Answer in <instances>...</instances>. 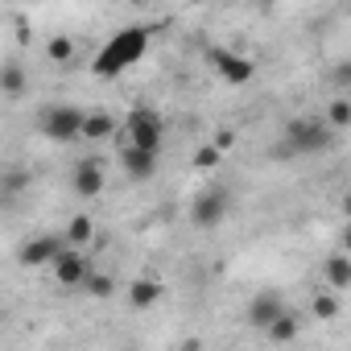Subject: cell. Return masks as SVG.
Listing matches in <instances>:
<instances>
[{
  "label": "cell",
  "mask_w": 351,
  "mask_h": 351,
  "mask_svg": "<svg viewBox=\"0 0 351 351\" xmlns=\"http://www.w3.org/2000/svg\"><path fill=\"white\" fill-rule=\"evenodd\" d=\"M149 34H153V29H145V25H128V29L112 34V38L104 42V50L95 54L91 71H95L99 79H116L120 71L136 66V62L145 58V50H149Z\"/></svg>",
  "instance_id": "obj_1"
},
{
  "label": "cell",
  "mask_w": 351,
  "mask_h": 351,
  "mask_svg": "<svg viewBox=\"0 0 351 351\" xmlns=\"http://www.w3.org/2000/svg\"><path fill=\"white\" fill-rule=\"evenodd\" d=\"M335 141H339V132H330L318 116H302V120H289V124H285L281 145L273 149V157H293V153H326Z\"/></svg>",
  "instance_id": "obj_2"
},
{
  "label": "cell",
  "mask_w": 351,
  "mask_h": 351,
  "mask_svg": "<svg viewBox=\"0 0 351 351\" xmlns=\"http://www.w3.org/2000/svg\"><path fill=\"white\" fill-rule=\"evenodd\" d=\"M124 136V145L132 149H145V153H161V136H165V120L153 112V108H136L124 128H116V141Z\"/></svg>",
  "instance_id": "obj_3"
},
{
  "label": "cell",
  "mask_w": 351,
  "mask_h": 351,
  "mask_svg": "<svg viewBox=\"0 0 351 351\" xmlns=\"http://www.w3.org/2000/svg\"><path fill=\"white\" fill-rule=\"evenodd\" d=\"M38 124H42V136H46V141L71 145V141H79V132H83V112L71 108V104H50V108H42Z\"/></svg>",
  "instance_id": "obj_4"
},
{
  "label": "cell",
  "mask_w": 351,
  "mask_h": 351,
  "mask_svg": "<svg viewBox=\"0 0 351 351\" xmlns=\"http://www.w3.org/2000/svg\"><path fill=\"white\" fill-rule=\"evenodd\" d=\"M228 211H232V191L228 186H211V191H203L191 203V223L195 228H219L228 219Z\"/></svg>",
  "instance_id": "obj_5"
},
{
  "label": "cell",
  "mask_w": 351,
  "mask_h": 351,
  "mask_svg": "<svg viewBox=\"0 0 351 351\" xmlns=\"http://www.w3.org/2000/svg\"><path fill=\"white\" fill-rule=\"evenodd\" d=\"M211 66H215V71H219V79H228L232 87H244V83H252V75H256L252 58L232 54V50H223V46H215V50H211Z\"/></svg>",
  "instance_id": "obj_6"
},
{
  "label": "cell",
  "mask_w": 351,
  "mask_h": 351,
  "mask_svg": "<svg viewBox=\"0 0 351 351\" xmlns=\"http://www.w3.org/2000/svg\"><path fill=\"white\" fill-rule=\"evenodd\" d=\"M62 248H66L62 236H34L29 244L17 248V261H21L25 269H42V265H54V256H58Z\"/></svg>",
  "instance_id": "obj_7"
},
{
  "label": "cell",
  "mask_w": 351,
  "mask_h": 351,
  "mask_svg": "<svg viewBox=\"0 0 351 351\" xmlns=\"http://www.w3.org/2000/svg\"><path fill=\"white\" fill-rule=\"evenodd\" d=\"M87 273H91V261H87L79 248H62V252L54 256V281H58V285H83Z\"/></svg>",
  "instance_id": "obj_8"
},
{
  "label": "cell",
  "mask_w": 351,
  "mask_h": 351,
  "mask_svg": "<svg viewBox=\"0 0 351 351\" xmlns=\"http://www.w3.org/2000/svg\"><path fill=\"white\" fill-rule=\"evenodd\" d=\"M281 314H285V302H281L273 289H265V293H256V298L248 302V326H252V330H269Z\"/></svg>",
  "instance_id": "obj_9"
},
{
  "label": "cell",
  "mask_w": 351,
  "mask_h": 351,
  "mask_svg": "<svg viewBox=\"0 0 351 351\" xmlns=\"http://www.w3.org/2000/svg\"><path fill=\"white\" fill-rule=\"evenodd\" d=\"M71 186H75V195L79 199H99L104 195V161H79L75 165V173H71Z\"/></svg>",
  "instance_id": "obj_10"
},
{
  "label": "cell",
  "mask_w": 351,
  "mask_h": 351,
  "mask_svg": "<svg viewBox=\"0 0 351 351\" xmlns=\"http://www.w3.org/2000/svg\"><path fill=\"white\" fill-rule=\"evenodd\" d=\"M120 169L128 173L132 182H149L153 173H157V153H145V149L120 145Z\"/></svg>",
  "instance_id": "obj_11"
},
{
  "label": "cell",
  "mask_w": 351,
  "mask_h": 351,
  "mask_svg": "<svg viewBox=\"0 0 351 351\" xmlns=\"http://www.w3.org/2000/svg\"><path fill=\"white\" fill-rule=\"evenodd\" d=\"M29 169H21V165H9V169H0V211H9V207H17V199H25V191H29Z\"/></svg>",
  "instance_id": "obj_12"
},
{
  "label": "cell",
  "mask_w": 351,
  "mask_h": 351,
  "mask_svg": "<svg viewBox=\"0 0 351 351\" xmlns=\"http://www.w3.org/2000/svg\"><path fill=\"white\" fill-rule=\"evenodd\" d=\"M161 281H153V277H141V281H132L128 285V306L132 310H153L157 302H161Z\"/></svg>",
  "instance_id": "obj_13"
},
{
  "label": "cell",
  "mask_w": 351,
  "mask_h": 351,
  "mask_svg": "<svg viewBox=\"0 0 351 351\" xmlns=\"http://www.w3.org/2000/svg\"><path fill=\"white\" fill-rule=\"evenodd\" d=\"M116 116L112 112H83V132L79 136H87V141H108V136H116Z\"/></svg>",
  "instance_id": "obj_14"
},
{
  "label": "cell",
  "mask_w": 351,
  "mask_h": 351,
  "mask_svg": "<svg viewBox=\"0 0 351 351\" xmlns=\"http://www.w3.org/2000/svg\"><path fill=\"white\" fill-rule=\"evenodd\" d=\"M0 91L13 95V99H21L29 91V75H25L21 62H0Z\"/></svg>",
  "instance_id": "obj_15"
},
{
  "label": "cell",
  "mask_w": 351,
  "mask_h": 351,
  "mask_svg": "<svg viewBox=\"0 0 351 351\" xmlns=\"http://www.w3.org/2000/svg\"><path fill=\"white\" fill-rule=\"evenodd\" d=\"M326 281H330L335 293H343V289L351 285V261H347L343 252H335V256L326 261Z\"/></svg>",
  "instance_id": "obj_16"
},
{
  "label": "cell",
  "mask_w": 351,
  "mask_h": 351,
  "mask_svg": "<svg viewBox=\"0 0 351 351\" xmlns=\"http://www.w3.org/2000/svg\"><path fill=\"white\" fill-rule=\"evenodd\" d=\"M298 330H302L298 314H293V310H285V314H281V318H277V322L265 330V335H269L273 343H293V339H298Z\"/></svg>",
  "instance_id": "obj_17"
},
{
  "label": "cell",
  "mask_w": 351,
  "mask_h": 351,
  "mask_svg": "<svg viewBox=\"0 0 351 351\" xmlns=\"http://www.w3.org/2000/svg\"><path fill=\"white\" fill-rule=\"evenodd\" d=\"M91 236H95V223H91V215H75V219L66 223V236H62V244L79 248V244H87Z\"/></svg>",
  "instance_id": "obj_18"
},
{
  "label": "cell",
  "mask_w": 351,
  "mask_h": 351,
  "mask_svg": "<svg viewBox=\"0 0 351 351\" xmlns=\"http://www.w3.org/2000/svg\"><path fill=\"white\" fill-rule=\"evenodd\" d=\"M46 54H50V62H58V66H66V62L75 58V42H71L66 34H54V38L46 42Z\"/></svg>",
  "instance_id": "obj_19"
},
{
  "label": "cell",
  "mask_w": 351,
  "mask_h": 351,
  "mask_svg": "<svg viewBox=\"0 0 351 351\" xmlns=\"http://www.w3.org/2000/svg\"><path fill=\"white\" fill-rule=\"evenodd\" d=\"M330 132H343L347 124H351V99H335L330 108H326V120H322Z\"/></svg>",
  "instance_id": "obj_20"
},
{
  "label": "cell",
  "mask_w": 351,
  "mask_h": 351,
  "mask_svg": "<svg viewBox=\"0 0 351 351\" xmlns=\"http://www.w3.org/2000/svg\"><path fill=\"white\" fill-rule=\"evenodd\" d=\"M83 289H87V298H99V302H104V298H112V293H116V281H112L108 273H95V269H91V273H87V281H83Z\"/></svg>",
  "instance_id": "obj_21"
},
{
  "label": "cell",
  "mask_w": 351,
  "mask_h": 351,
  "mask_svg": "<svg viewBox=\"0 0 351 351\" xmlns=\"http://www.w3.org/2000/svg\"><path fill=\"white\" fill-rule=\"evenodd\" d=\"M310 310H314V318H318V322H330V318H339V298L318 293V298L310 302Z\"/></svg>",
  "instance_id": "obj_22"
},
{
  "label": "cell",
  "mask_w": 351,
  "mask_h": 351,
  "mask_svg": "<svg viewBox=\"0 0 351 351\" xmlns=\"http://www.w3.org/2000/svg\"><path fill=\"white\" fill-rule=\"evenodd\" d=\"M219 157H223L219 149H211V145H203V149L195 153V169H215V165H219Z\"/></svg>",
  "instance_id": "obj_23"
},
{
  "label": "cell",
  "mask_w": 351,
  "mask_h": 351,
  "mask_svg": "<svg viewBox=\"0 0 351 351\" xmlns=\"http://www.w3.org/2000/svg\"><path fill=\"white\" fill-rule=\"evenodd\" d=\"M232 145H236V132H232V128H219V132H215V141H211V149H219V153H223V149H232Z\"/></svg>",
  "instance_id": "obj_24"
}]
</instances>
